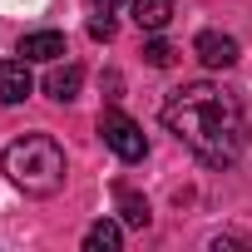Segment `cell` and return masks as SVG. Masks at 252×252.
<instances>
[{
    "instance_id": "6da1fadb",
    "label": "cell",
    "mask_w": 252,
    "mask_h": 252,
    "mask_svg": "<svg viewBox=\"0 0 252 252\" xmlns=\"http://www.w3.org/2000/svg\"><path fill=\"white\" fill-rule=\"evenodd\" d=\"M163 124L178 144H188L208 168H232L247 144H252V124L242 114V99L218 89V84H183L163 104Z\"/></svg>"
},
{
    "instance_id": "7a4b0ae2",
    "label": "cell",
    "mask_w": 252,
    "mask_h": 252,
    "mask_svg": "<svg viewBox=\"0 0 252 252\" xmlns=\"http://www.w3.org/2000/svg\"><path fill=\"white\" fill-rule=\"evenodd\" d=\"M0 163H5V178H10L20 193H30V198H50V193L64 188V149H60L50 134H25V139H15Z\"/></svg>"
},
{
    "instance_id": "3957f363",
    "label": "cell",
    "mask_w": 252,
    "mask_h": 252,
    "mask_svg": "<svg viewBox=\"0 0 252 252\" xmlns=\"http://www.w3.org/2000/svg\"><path fill=\"white\" fill-rule=\"evenodd\" d=\"M99 139L114 149V158H124V163H139L144 154H149V139H144V129L129 119V114H119V109H104L99 114Z\"/></svg>"
},
{
    "instance_id": "277c9868",
    "label": "cell",
    "mask_w": 252,
    "mask_h": 252,
    "mask_svg": "<svg viewBox=\"0 0 252 252\" xmlns=\"http://www.w3.org/2000/svg\"><path fill=\"white\" fill-rule=\"evenodd\" d=\"M193 55H198L208 69H232V64H237V40L222 35V30H203V35L193 40Z\"/></svg>"
},
{
    "instance_id": "5b68a950",
    "label": "cell",
    "mask_w": 252,
    "mask_h": 252,
    "mask_svg": "<svg viewBox=\"0 0 252 252\" xmlns=\"http://www.w3.org/2000/svg\"><path fill=\"white\" fill-rule=\"evenodd\" d=\"M35 94L30 60H0V104H25Z\"/></svg>"
},
{
    "instance_id": "8992f818",
    "label": "cell",
    "mask_w": 252,
    "mask_h": 252,
    "mask_svg": "<svg viewBox=\"0 0 252 252\" xmlns=\"http://www.w3.org/2000/svg\"><path fill=\"white\" fill-rule=\"evenodd\" d=\"M60 55H64V35L60 30H30V35H20V60L55 64Z\"/></svg>"
},
{
    "instance_id": "52a82bcc",
    "label": "cell",
    "mask_w": 252,
    "mask_h": 252,
    "mask_svg": "<svg viewBox=\"0 0 252 252\" xmlns=\"http://www.w3.org/2000/svg\"><path fill=\"white\" fill-rule=\"evenodd\" d=\"M79 84H84V69H79V64H60V60H55V69L45 74V94H50L55 104L79 99Z\"/></svg>"
},
{
    "instance_id": "ba28073f",
    "label": "cell",
    "mask_w": 252,
    "mask_h": 252,
    "mask_svg": "<svg viewBox=\"0 0 252 252\" xmlns=\"http://www.w3.org/2000/svg\"><path fill=\"white\" fill-rule=\"evenodd\" d=\"M129 10L139 30H163L173 20V0H129Z\"/></svg>"
},
{
    "instance_id": "9c48e42d",
    "label": "cell",
    "mask_w": 252,
    "mask_h": 252,
    "mask_svg": "<svg viewBox=\"0 0 252 252\" xmlns=\"http://www.w3.org/2000/svg\"><path fill=\"white\" fill-rule=\"evenodd\" d=\"M114 203H119V218L129 222V227H149V222H154L149 198H144V193H134V188H119V193H114Z\"/></svg>"
},
{
    "instance_id": "30bf717a",
    "label": "cell",
    "mask_w": 252,
    "mask_h": 252,
    "mask_svg": "<svg viewBox=\"0 0 252 252\" xmlns=\"http://www.w3.org/2000/svg\"><path fill=\"white\" fill-rule=\"evenodd\" d=\"M119 242H124V227H119L114 218H99V222L84 232V247H89V252H119Z\"/></svg>"
},
{
    "instance_id": "8fae6325",
    "label": "cell",
    "mask_w": 252,
    "mask_h": 252,
    "mask_svg": "<svg viewBox=\"0 0 252 252\" xmlns=\"http://www.w3.org/2000/svg\"><path fill=\"white\" fill-rule=\"evenodd\" d=\"M144 60H149L154 69H168V64L178 60V50H173L168 40H149V45H144Z\"/></svg>"
},
{
    "instance_id": "7c38bea8",
    "label": "cell",
    "mask_w": 252,
    "mask_h": 252,
    "mask_svg": "<svg viewBox=\"0 0 252 252\" xmlns=\"http://www.w3.org/2000/svg\"><path fill=\"white\" fill-rule=\"evenodd\" d=\"M89 35H94V40H114V20H109V10H99V15L89 20Z\"/></svg>"
},
{
    "instance_id": "4fadbf2b",
    "label": "cell",
    "mask_w": 252,
    "mask_h": 252,
    "mask_svg": "<svg viewBox=\"0 0 252 252\" xmlns=\"http://www.w3.org/2000/svg\"><path fill=\"white\" fill-rule=\"evenodd\" d=\"M104 89H109V99H119V89H124V79H119V74H104Z\"/></svg>"
},
{
    "instance_id": "5bb4252c",
    "label": "cell",
    "mask_w": 252,
    "mask_h": 252,
    "mask_svg": "<svg viewBox=\"0 0 252 252\" xmlns=\"http://www.w3.org/2000/svg\"><path fill=\"white\" fill-rule=\"evenodd\" d=\"M89 5H94V10H119L124 0H89Z\"/></svg>"
}]
</instances>
